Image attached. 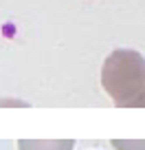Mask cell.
I'll use <instances>...</instances> for the list:
<instances>
[{"label":"cell","mask_w":145,"mask_h":150,"mask_svg":"<svg viewBox=\"0 0 145 150\" xmlns=\"http://www.w3.org/2000/svg\"><path fill=\"white\" fill-rule=\"evenodd\" d=\"M114 150H145V141H134V139H112Z\"/></svg>","instance_id":"obj_3"},{"label":"cell","mask_w":145,"mask_h":150,"mask_svg":"<svg viewBox=\"0 0 145 150\" xmlns=\"http://www.w3.org/2000/svg\"><path fill=\"white\" fill-rule=\"evenodd\" d=\"M101 88L121 108H145V57L134 49H114L101 64Z\"/></svg>","instance_id":"obj_1"},{"label":"cell","mask_w":145,"mask_h":150,"mask_svg":"<svg viewBox=\"0 0 145 150\" xmlns=\"http://www.w3.org/2000/svg\"><path fill=\"white\" fill-rule=\"evenodd\" d=\"M73 139H57V141H38V139H20L18 150H73Z\"/></svg>","instance_id":"obj_2"}]
</instances>
